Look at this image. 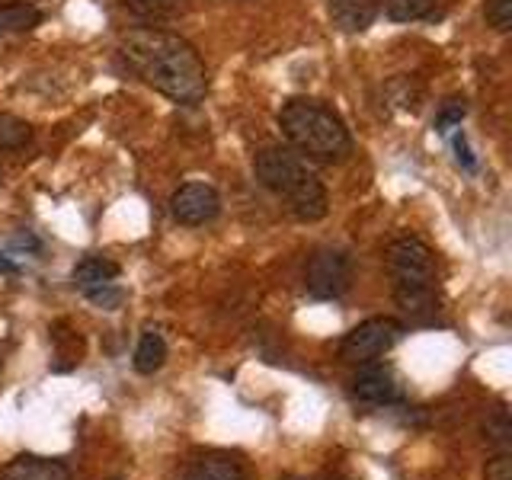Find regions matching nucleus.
<instances>
[{"instance_id": "9d476101", "label": "nucleus", "mask_w": 512, "mask_h": 480, "mask_svg": "<svg viewBox=\"0 0 512 480\" xmlns=\"http://www.w3.org/2000/svg\"><path fill=\"white\" fill-rule=\"evenodd\" d=\"M381 0H330V20L340 32H365L378 20Z\"/></svg>"}, {"instance_id": "f8f14e48", "label": "nucleus", "mask_w": 512, "mask_h": 480, "mask_svg": "<svg viewBox=\"0 0 512 480\" xmlns=\"http://www.w3.org/2000/svg\"><path fill=\"white\" fill-rule=\"evenodd\" d=\"M42 26V10L29 0H0V36H16Z\"/></svg>"}, {"instance_id": "4468645a", "label": "nucleus", "mask_w": 512, "mask_h": 480, "mask_svg": "<svg viewBox=\"0 0 512 480\" xmlns=\"http://www.w3.org/2000/svg\"><path fill=\"white\" fill-rule=\"evenodd\" d=\"M119 279V263H112L109 256H84L74 269H71V282L80 292H87L93 285L103 282H116Z\"/></svg>"}, {"instance_id": "f257e3e1", "label": "nucleus", "mask_w": 512, "mask_h": 480, "mask_svg": "<svg viewBox=\"0 0 512 480\" xmlns=\"http://www.w3.org/2000/svg\"><path fill=\"white\" fill-rule=\"evenodd\" d=\"M119 52L135 77L173 103L196 106L208 90L205 61L196 45L183 39L180 32L157 26L128 29L119 39Z\"/></svg>"}, {"instance_id": "20e7f679", "label": "nucleus", "mask_w": 512, "mask_h": 480, "mask_svg": "<svg viewBox=\"0 0 512 480\" xmlns=\"http://www.w3.org/2000/svg\"><path fill=\"white\" fill-rule=\"evenodd\" d=\"M388 272L394 282V301L410 317L436 311V253L420 237H397L388 247Z\"/></svg>"}, {"instance_id": "4be33fe9", "label": "nucleus", "mask_w": 512, "mask_h": 480, "mask_svg": "<svg viewBox=\"0 0 512 480\" xmlns=\"http://www.w3.org/2000/svg\"><path fill=\"white\" fill-rule=\"evenodd\" d=\"M487 480H512V461L506 455L487 461Z\"/></svg>"}, {"instance_id": "b1692460", "label": "nucleus", "mask_w": 512, "mask_h": 480, "mask_svg": "<svg viewBox=\"0 0 512 480\" xmlns=\"http://www.w3.org/2000/svg\"><path fill=\"white\" fill-rule=\"evenodd\" d=\"M0 272H4V276H16V272H20V263H13V260H7V256H0Z\"/></svg>"}, {"instance_id": "5701e85b", "label": "nucleus", "mask_w": 512, "mask_h": 480, "mask_svg": "<svg viewBox=\"0 0 512 480\" xmlns=\"http://www.w3.org/2000/svg\"><path fill=\"white\" fill-rule=\"evenodd\" d=\"M455 157H458L461 170H477V160H474V154L468 148V138H464V132L455 135Z\"/></svg>"}, {"instance_id": "ddd939ff", "label": "nucleus", "mask_w": 512, "mask_h": 480, "mask_svg": "<svg viewBox=\"0 0 512 480\" xmlns=\"http://www.w3.org/2000/svg\"><path fill=\"white\" fill-rule=\"evenodd\" d=\"M167 356H170V349H167L164 336H160L157 330H144L138 346H135L132 365H135L138 375H154V372H160V368L167 365Z\"/></svg>"}, {"instance_id": "412c9836", "label": "nucleus", "mask_w": 512, "mask_h": 480, "mask_svg": "<svg viewBox=\"0 0 512 480\" xmlns=\"http://www.w3.org/2000/svg\"><path fill=\"white\" fill-rule=\"evenodd\" d=\"M509 436H512V426H509V420H506V413H496V420H490L487 423V439L493 442V445H509Z\"/></svg>"}, {"instance_id": "393cba45", "label": "nucleus", "mask_w": 512, "mask_h": 480, "mask_svg": "<svg viewBox=\"0 0 512 480\" xmlns=\"http://www.w3.org/2000/svg\"><path fill=\"white\" fill-rule=\"evenodd\" d=\"M0 368H4V356H0Z\"/></svg>"}, {"instance_id": "1a4fd4ad", "label": "nucleus", "mask_w": 512, "mask_h": 480, "mask_svg": "<svg viewBox=\"0 0 512 480\" xmlns=\"http://www.w3.org/2000/svg\"><path fill=\"white\" fill-rule=\"evenodd\" d=\"M0 480H71L68 464L45 455H16L4 464Z\"/></svg>"}, {"instance_id": "423d86ee", "label": "nucleus", "mask_w": 512, "mask_h": 480, "mask_svg": "<svg viewBox=\"0 0 512 480\" xmlns=\"http://www.w3.org/2000/svg\"><path fill=\"white\" fill-rule=\"evenodd\" d=\"M352 285V263L343 250H314L304 263V288L317 301H336Z\"/></svg>"}, {"instance_id": "9b49d317", "label": "nucleus", "mask_w": 512, "mask_h": 480, "mask_svg": "<svg viewBox=\"0 0 512 480\" xmlns=\"http://www.w3.org/2000/svg\"><path fill=\"white\" fill-rule=\"evenodd\" d=\"M186 480H247V468L224 452H205L189 461Z\"/></svg>"}, {"instance_id": "2eb2a0df", "label": "nucleus", "mask_w": 512, "mask_h": 480, "mask_svg": "<svg viewBox=\"0 0 512 480\" xmlns=\"http://www.w3.org/2000/svg\"><path fill=\"white\" fill-rule=\"evenodd\" d=\"M32 141V125L13 112H0V151H20Z\"/></svg>"}, {"instance_id": "39448f33", "label": "nucleus", "mask_w": 512, "mask_h": 480, "mask_svg": "<svg viewBox=\"0 0 512 480\" xmlns=\"http://www.w3.org/2000/svg\"><path fill=\"white\" fill-rule=\"evenodd\" d=\"M400 336H404V324L394 317H368L362 320L359 327H352L343 343H340V356L352 365L359 362H372L378 356H384V352H391Z\"/></svg>"}, {"instance_id": "7ed1b4c3", "label": "nucleus", "mask_w": 512, "mask_h": 480, "mask_svg": "<svg viewBox=\"0 0 512 480\" xmlns=\"http://www.w3.org/2000/svg\"><path fill=\"white\" fill-rule=\"evenodd\" d=\"M279 128L288 148L314 160H346L352 154V135L330 106L311 96H295L279 109Z\"/></svg>"}, {"instance_id": "6e6552de", "label": "nucleus", "mask_w": 512, "mask_h": 480, "mask_svg": "<svg viewBox=\"0 0 512 480\" xmlns=\"http://www.w3.org/2000/svg\"><path fill=\"white\" fill-rule=\"evenodd\" d=\"M352 397L368 407H394L400 400V384L391 365L384 362H359L352 375Z\"/></svg>"}, {"instance_id": "0eeeda50", "label": "nucleus", "mask_w": 512, "mask_h": 480, "mask_svg": "<svg viewBox=\"0 0 512 480\" xmlns=\"http://www.w3.org/2000/svg\"><path fill=\"white\" fill-rule=\"evenodd\" d=\"M170 215L186 228H202L221 215V196L208 183H183L170 196Z\"/></svg>"}, {"instance_id": "a211bd4d", "label": "nucleus", "mask_w": 512, "mask_h": 480, "mask_svg": "<svg viewBox=\"0 0 512 480\" xmlns=\"http://www.w3.org/2000/svg\"><path fill=\"white\" fill-rule=\"evenodd\" d=\"M87 301H93L96 308H103V311H116L119 304L125 301V292L116 285V282H103V285H93L84 292Z\"/></svg>"}, {"instance_id": "aec40b11", "label": "nucleus", "mask_w": 512, "mask_h": 480, "mask_svg": "<svg viewBox=\"0 0 512 480\" xmlns=\"http://www.w3.org/2000/svg\"><path fill=\"white\" fill-rule=\"evenodd\" d=\"M464 112H468L464 100H448V103L442 106V112L436 116V132H439V135H448L452 128H458L461 119H464Z\"/></svg>"}, {"instance_id": "6ab92c4d", "label": "nucleus", "mask_w": 512, "mask_h": 480, "mask_svg": "<svg viewBox=\"0 0 512 480\" xmlns=\"http://www.w3.org/2000/svg\"><path fill=\"white\" fill-rule=\"evenodd\" d=\"M484 16L493 32H509L512 29V0H487Z\"/></svg>"}, {"instance_id": "dca6fc26", "label": "nucleus", "mask_w": 512, "mask_h": 480, "mask_svg": "<svg viewBox=\"0 0 512 480\" xmlns=\"http://www.w3.org/2000/svg\"><path fill=\"white\" fill-rule=\"evenodd\" d=\"M436 7V0H384V16L394 23H416L426 20Z\"/></svg>"}, {"instance_id": "f03ea898", "label": "nucleus", "mask_w": 512, "mask_h": 480, "mask_svg": "<svg viewBox=\"0 0 512 480\" xmlns=\"http://www.w3.org/2000/svg\"><path fill=\"white\" fill-rule=\"evenodd\" d=\"M253 173L272 196H279L298 221H320L330 212L327 186L304 164V157L282 144H266L253 154Z\"/></svg>"}, {"instance_id": "f3484780", "label": "nucleus", "mask_w": 512, "mask_h": 480, "mask_svg": "<svg viewBox=\"0 0 512 480\" xmlns=\"http://www.w3.org/2000/svg\"><path fill=\"white\" fill-rule=\"evenodd\" d=\"M122 4L144 16V20H160V16H170L180 10V0H122Z\"/></svg>"}]
</instances>
